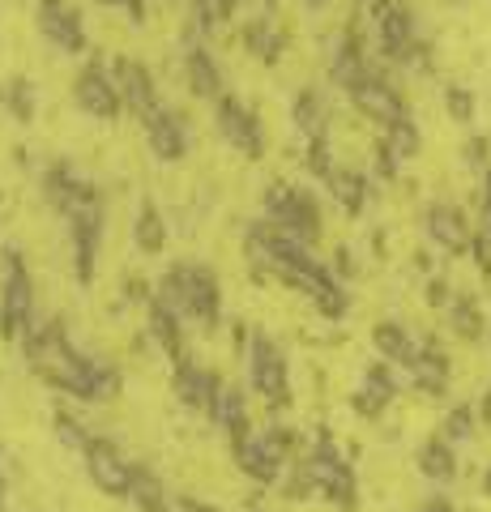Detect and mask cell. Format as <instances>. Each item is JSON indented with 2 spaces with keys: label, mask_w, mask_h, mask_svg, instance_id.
<instances>
[{
  "label": "cell",
  "mask_w": 491,
  "mask_h": 512,
  "mask_svg": "<svg viewBox=\"0 0 491 512\" xmlns=\"http://www.w3.org/2000/svg\"><path fill=\"white\" fill-rule=\"evenodd\" d=\"M146 141H150V154L158 163H184L188 154V124L180 111L171 107H158L154 116L146 120Z\"/></svg>",
  "instance_id": "obj_19"
},
{
  "label": "cell",
  "mask_w": 491,
  "mask_h": 512,
  "mask_svg": "<svg viewBox=\"0 0 491 512\" xmlns=\"http://www.w3.org/2000/svg\"><path fill=\"white\" fill-rule=\"evenodd\" d=\"M171 312L193 320L201 329H214L218 325V312H223V286H218V274L210 265H193V261H180L171 265L163 282H158V295Z\"/></svg>",
  "instance_id": "obj_4"
},
{
  "label": "cell",
  "mask_w": 491,
  "mask_h": 512,
  "mask_svg": "<svg viewBox=\"0 0 491 512\" xmlns=\"http://www.w3.org/2000/svg\"><path fill=\"white\" fill-rule=\"evenodd\" d=\"M150 512H171V508H167V504H163V508H150Z\"/></svg>",
  "instance_id": "obj_51"
},
{
  "label": "cell",
  "mask_w": 491,
  "mask_h": 512,
  "mask_svg": "<svg viewBox=\"0 0 491 512\" xmlns=\"http://www.w3.org/2000/svg\"><path fill=\"white\" fill-rule=\"evenodd\" d=\"M372 26L385 60L406 69H427V43L415 35V13L402 0H372Z\"/></svg>",
  "instance_id": "obj_5"
},
{
  "label": "cell",
  "mask_w": 491,
  "mask_h": 512,
  "mask_svg": "<svg viewBox=\"0 0 491 512\" xmlns=\"http://www.w3.org/2000/svg\"><path fill=\"white\" fill-rule=\"evenodd\" d=\"M329 192H334V201L342 205L346 214H359L363 205H368V175L363 171H351V167H338L334 175H329Z\"/></svg>",
  "instance_id": "obj_31"
},
{
  "label": "cell",
  "mask_w": 491,
  "mask_h": 512,
  "mask_svg": "<svg viewBox=\"0 0 491 512\" xmlns=\"http://www.w3.org/2000/svg\"><path fill=\"white\" fill-rule=\"evenodd\" d=\"M291 116H295V128H299V133H304L308 141L329 137V107H325V94L316 90V86H308V90L295 94Z\"/></svg>",
  "instance_id": "obj_29"
},
{
  "label": "cell",
  "mask_w": 491,
  "mask_h": 512,
  "mask_svg": "<svg viewBox=\"0 0 491 512\" xmlns=\"http://www.w3.org/2000/svg\"><path fill=\"white\" fill-rule=\"evenodd\" d=\"M423 231H427V239H432L436 248H445L453 256L457 252H470L474 248V235H479V231L470 227V218L457 210L453 201H432V205H427V210H423Z\"/></svg>",
  "instance_id": "obj_16"
},
{
  "label": "cell",
  "mask_w": 491,
  "mask_h": 512,
  "mask_svg": "<svg viewBox=\"0 0 491 512\" xmlns=\"http://www.w3.org/2000/svg\"><path fill=\"white\" fill-rule=\"evenodd\" d=\"M235 9H240V0H193V22L201 30H218Z\"/></svg>",
  "instance_id": "obj_36"
},
{
  "label": "cell",
  "mask_w": 491,
  "mask_h": 512,
  "mask_svg": "<svg viewBox=\"0 0 491 512\" xmlns=\"http://www.w3.org/2000/svg\"><path fill=\"white\" fill-rule=\"evenodd\" d=\"M372 346L389 367H410L419 359V342L410 338V329L402 325V320H380V325L372 329Z\"/></svg>",
  "instance_id": "obj_26"
},
{
  "label": "cell",
  "mask_w": 491,
  "mask_h": 512,
  "mask_svg": "<svg viewBox=\"0 0 491 512\" xmlns=\"http://www.w3.org/2000/svg\"><path fill=\"white\" fill-rule=\"evenodd\" d=\"M346 99L355 103V111L359 116H368V120H376L380 128H393L398 120H406L410 111H406V99H402V90L389 82L385 73H376V69H368L359 77V82L346 90Z\"/></svg>",
  "instance_id": "obj_12"
},
{
  "label": "cell",
  "mask_w": 491,
  "mask_h": 512,
  "mask_svg": "<svg viewBox=\"0 0 491 512\" xmlns=\"http://www.w3.org/2000/svg\"><path fill=\"white\" fill-rule=\"evenodd\" d=\"M218 384H223V376H214L210 367H201V363L188 359V363H180V367H176V376H171V393H176V402H180L184 410H193V414H210Z\"/></svg>",
  "instance_id": "obj_20"
},
{
  "label": "cell",
  "mask_w": 491,
  "mask_h": 512,
  "mask_svg": "<svg viewBox=\"0 0 491 512\" xmlns=\"http://www.w3.org/2000/svg\"><path fill=\"white\" fill-rule=\"evenodd\" d=\"M406 376H410V384H415L419 393L445 397L449 393V355L436 342H423L419 346V359L406 367Z\"/></svg>",
  "instance_id": "obj_24"
},
{
  "label": "cell",
  "mask_w": 491,
  "mask_h": 512,
  "mask_svg": "<svg viewBox=\"0 0 491 512\" xmlns=\"http://www.w3.org/2000/svg\"><path fill=\"white\" fill-rule=\"evenodd\" d=\"M56 436H60V444H69L73 453H86V444L94 440V431L86 423H77L73 414H56Z\"/></svg>",
  "instance_id": "obj_38"
},
{
  "label": "cell",
  "mask_w": 491,
  "mask_h": 512,
  "mask_svg": "<svg viewBox=\"0 0 491 512\" xmlns=\"http://www.w3.org/2000/svg\"><path fill=\"white\" fill-rule=\"evenodd\" d=\"M453 299H457V295L449 291V282H440V278L427 282V303H432V308H449Z\"/></svg>",
  "instance_id": "obj_43"
},
{
  "label": "cell",
  "mask_w": 491,
  "mask_h": 512,
  "mask_svg": "<svg viewBox=\"0 0 491 512\" xmlns=\"http://www.w3.org/2000/svg\"><path fill=\"white\" fill-rule=\"evenodd\" d=\"M184 77H188V90L197 94V99H210L218 103L223 99V69H218V60L205 52L201 43H188L184 47Z\"/></svg>",
  "instance_id": "obj_23"
},
{
  "label": "cell",
  "mask_w": 491,
  "mask_h": 512,
  "mask_svg": "<svg viewBox=\"0 0 491 512\" xmlns=\"http://www.w3.org/2000/svg\"><path fill=\"white\" fill-rule=\"evenodd\" d=\"M393 397H398V380H393L389 363H372L359 380L351 406H355V414H363V419H380V414L393 406Z\"/></svg>",
  "instance_id": "obj_22"
},
{
  "label": "cell",
  "mask_w": 491,
  "mask_h": 512,
  "mask_svg": "<svg viewBox=\"0 0 491 512\" xmlns=\"http://www.w3.org/2000/svg\"><path fill=\"white\" fill-rule=\"evenodd\" d=\"M171 512H218L214 504H205V500H193V495H176V500H167Z\"/></svg>",
  "instance_id": "obj_44"
},
{
  "label": "cell",
  "mask_w": 491,
  "mask_h": 512,
  "mask_svg": "<svg viewBox=\"0 0 491 512\" xmlns=\"http://www.w3.org/2000/svg\"><path fill=\"white\" fill-rule=\"evenodd\" d=\"M73 103L86 111L94 120H116L124 111V99H120V86H116V73H107L99 60L82 64V73L73 77Z\"/></svg>",
  "instance_id": "obj_14"
},
{
  "label": "cell",
  "mask_w": 491,
  "mask_h": 512,
  "mask_svg": "<svg viewBox=\"0 0 491 512\" xmlns=\"http://www.w3.org/2000/svg\"><path fill=\"white\" fill-rule=\"evenodd\" d=\"M133 239H137V248H141V252H150V256L167 248L171 231H167V218H163V210H158L154 201H141V205H137V218H133Z\"/></svg>",
  "instance_id": "obj_30"
},
{
  "label": "cell",
  "mask_w": 491,
  "mask_h": 512,
  "mask_svg": "<svg viewBox=\"0 0 491 512\" xmlns=\"http://www.w3.org/2000/svg\"><path fill=\"white\" fill-rule=\"evenodd\" d=\"M248 384L252 393L265 402V410H282L291 402V367L287 350H282L265 329L248 338Z\"/></svg>",
  "instance_id": "obj_8"
},
{
  "label": "cell",
  "mask_w": 491,
  "mask_h": 512,
  "mask_svg": "<svg viewBox=\"0 0 491 512\" xmlns=\"http://www.w3.org/2000/svg\"><path fill=\"white\" fill-rule=\"evenodd\" d=\"M479 235L491 239V167L483 171V201H479Z\"/></svg>",
  "instance_id": "obj_41"
},
{
  "label": "cell",
  "mask_w": 491,
  "mask_h": 512,
  "mask_svg": "<svg viewBox=\"0 0 491 512\" xmlns=\"http://www.w3.org/2000/svg\"><path fill=\"white\" fill-rule=\"evenodd\" d=\"M291 448H295L291 431L265 427V431L244 436L240 444H231V453H235V470H240L248 483L269 487V483H278V478L291 470Z\"/></svg>",
  "instance_id": "obj_6"
},
{
  "label": "cell",
  "mask_w": 491,
  "mask_h": 512,
  "mask_svg": "<svg viewBox=\"0 0 491 512\" xmlns=\"http://www.w3.org/2000/svg\"><path fill=\"white\" fill-rule=\"evenodd\" d=\"M35 329V282L18 248L5 252V282H0V338L26 342Z\"/></svg>",
  "instance_id": "obj_7"
},
{
  "label": "cell",
  "mask_w": 491,
  "mask_h": 512,
  "mask_svg": "<svg viewBox=\"0 0 491 512\" xmlns=\"http://www.w3.org/2000/svg\"><path fill=\"white\" fill-rule=\"evenodd\" d=\"M146 320H150V338H154V346L163 350V355H167L171 363H176V367H180V363H188V355H184V325H180L184 316L171 312L163 299H150Z\"/></svg>",
  "instance_id": "obj_25"
},
{
  "label": "cell",
  "mask_w": 491,
  "mask_h": 512,
  "mask_svg": "<svg viewBox=\"0 0 491 512\" xmlns=\"http://www.w3.org/2000/svg\"><path fill=\"white\" fill-rule=\"evenodd\" d=\"M244 47L257 60H265V64H274L278 56H282V35H278V26H274V18L269 13H261V18H252L248 26H244Z\"/></svg>",
  "instance_id": "obj_32"
},
{
  "label": "cell",
  "mask_w": 491,
  "mask_h": 512,
  "mask_svg": "<svg viewBox=\"0 0 491 512\" xmlns=\"http://www.w3.org/2000/svg\"><path fill=\"white\" fill-rule=\"evenodd\" d=\"M474 427H479V410L462 402V406H453L445 414V423H440V436H445L449 444H466L474 436Z\"/></svg>",
  "instance_id": "obj_35"
},
{
  "label": "cell",
  "mask_w": 491,
  "mask_h": 512,
  "mask_svg": "<svg viewBox=\"0 0 491 512\" xmlns=\"http://www.w3.org/2000/svg\"><path fill=\"white\" fill-rule=\"evenodd\" d=\"M445 107L453 120H462V124L474 120V94L466 86H445Z\"/></svg>",
  "instance_id": "obj_40"
},
{
  "label": "cell",
  "mask_w": 491,
  "mask_h": 512,
  "mask_svg": "<svg viewBox=\"0 0 491 512\" xmlns=\"http://www.w3.org/2000/svg\"><path fill=\"white\" fill-rule=\"evenodd\" d=\"M94 197H99V188H94L90 180H82V175H77L69 163H52L43 171V201L52 205L60 218H73Z\"/></svg>",
  "instance_id": "obj_17"
},
{
  "label": "cell",
  "mask_w": 491,
  "mask_h": 512,
  "mask_svg": "<svg viewBox=\"0 0 491 512\" xmlns=\"http://www.w3.org/2000/svg\"><path fill=\"white\" fill-rule=\"evenodd\" d=\"M304 163H308V171L316 175V180H329V175L338 171V167H334V154H329V137H316V141H308Z\"/></svg>",
  "instance_id": "obj_39"
},
{
  "label": "cell",
  "mask_w": 491,
  "mask_h": 512,
  "mask_svg": "<svg viewBox=\"0 0 491 512\" xmlns=\"http://www.w3.org/2000/svg\"><path fill=\"white\" fill-rule=\"evenodd\" d=\"M385 146L393 150V158H398V163H406V158H415L419 150H423V133H419V124L415 120H398L393 128H385Z\"/></svg>",
  "instance_id": "obj_34"
},
{
  "label": "cell",
  "mask_w": 491,
  "mask_h": 512,
  "mask_svg": "<svg viewBox=\"0 0 491 512\" xmlns=\"http://www.w3.org/2000/svg\"><path fill=\"white\" fill-rule=\"evenodd\" d=\"M376 175L380 180H393V175H398V158H393V150L385 146V141L376 146Z\"/></svg>",
  "instance_id": "obj_42"
},
{
  "label": "cell",
  "mask_w": 491,
  "mask_h": 512,
  "mask_svg": "<svg viewBox=\"0 0 491 512\" xmlns=\"http://www.w3.org/2000/svg\"><path fill=\"white\" fill-rule=\"evenodd\" d=\"M282 491H287V500H312V495H325V500L334 508H342V512H351L359 504L355 470H351V461L338 453V444L329 436H316L312 453L291 461Z\"/></svg>",
  "instance_id": "obj_3"
},
{
  "label": "cell",
  "mask_w": 491,
  "mask_h": 512,
  "mask_svg": "<svg viewBox=\"0 0 491 512\" xmlns=\"http://www.w3.org/2000/svg\"><path fill=\"white\" fill-rule=\"evenodd\" d=\"M214 128L231 150H240L244 158H265V128L257 120V111L240 103L235 94H223L214 103Z\"/></svg>",
  "instance_id": "obj_11"
},
{
  "label": "cell",
  "mask_w": 491,
  "mask_h": 512,
  "mask_svg": "<svg viewBox=\"0 0 491 512\" xmlns=\"http://www.w3.org/2000/svg\"><path fill=\"white\" fill-rule=\"evenodd\" d=\"M368 69H372L368 52H363V43H359L355 35H346V39L334 47V56H329V77H334V86H342V90H351Z\"/></svg>",
  "instance_id": "obj_28"
},
{
  "label": "cell",
  "mask_w": 491,
  "mask_h": 512,
  "mask_svg": "<svg viewBox=\"0 0 491 512\" xmlns=\"http://www.w3.org/2000/svg\"><path fill=\"white\" fill-rule=\"evenodd\" d=\"M35 22H39V35L52 43L60 56H82L86 52V22L69 0H39Z\"/></svg>",
  "instance_id": "obj_15"
},
{
  "label": "cell",
  "mask_w": 491,
  "mask_h": 512,
  "mask_svg": "<svg viewBox=\"0 0 491 512\" xmlns=\"http://www.w3.org/2000/svg\"><path fill=\"white\" fill-rule=\"evenodd\" d=\"M244 256L257 274L287 282L291 291H304L325 320H342L346 308H351V295H346V286L334 278V269H325L308 244L282 235L274 222H252L244 235Z\"/></svg>",
  "instance_id": "obj_1"
},
{
  "label": "cell",
  "mask_w": 491,
  "mask_h": 512,
  "mask_svg": "<svg viewBox=\"0 0 491 512\" xmlns=\"http://www.w3.org/2000/svg\"><path fill=\"white\" fill-rule=\"evenodd\" d=\"M112 73H116V86H120L124 107H129L141 124H146L154 111L163 107V99H158V86H154V73H150L141 60H129V56L116 60V69H112Z\"/></svg>",
  "instance_id": "obj_18"
},
{
  "label": "cell",
  "mask_w": 491,
  "mask_h": 512,
  "mask_svg": "<svg viewBox=\"0 0 491 512\" xmlns=\"http://www.w3.org/2000/svg\"><path fill=\"white\" fill-rule=\"evenodd\" d=\"M449 329L462 342H479L483 338V312H479V303H474L470 295H457L449 303Z\"/></svg>",
  "instance_id": "obj_33"
},
{
  "label": "cell",
  "mask_w": 491,
  "mask_h": 512,
  "mask_svg": "<svg viewBox=\"0 0 491 512\" xmlns=\"http://www.w3.org/2000/svg\"><path fill=\"white\" fill-rule=\"evenodd\" d=\"M65 222H69V244H73V274L82 286H90L94 265H99V244H103V197H94Z\"/></svg>",
  "instance_id": "obj_13"
},
{
  "label": "cell",
  "mask_w": 491,
  "mask_h": 512,
  "mask_svg": "<svg viewBox=\"0 0 491 512\" xmlns=\"http://www.w3.org/2000/svg\"><path fill=\"white\" fill-rule=\"evenodd\" d=\"M22 355L39 380L77 397V402H116L120 397V372L112 363L82 355L60 320H43V325L30 329V338L22 342Z\"/></svg>",
  "instance_id": "obj_2"
},
{
  "label": "cell",
  "mask_w": 491,
  "mask_h": 512,
  "mask_svg": "<svg viewBox=\"0 0 491 512\" xmlns=\"http://www.w3.org/2000/svg\"><path fill=\"white\" fill-rule=\"evenodd\" d=\"M5 107L13 111V120H22V124L35 120V90H30V82L13 77V82L5 86Z\"/></svg>",
  "instance_id": "obj_37"
},
{
  "label": "cell",
  "mask_w": 491,
  "mask_h": 512,
  "mask_svg": "<svg viewBox=\"0 0 491 512\" xmlns=\"http://www.w3.org/2000/svg\"><path fill=\"white\" fill-rule=\"evenodd\" d=\"M466 163L487 171V137H474V141H470V146H466Z\"/></svg>",
  "instance_id": "obj_46"
},
{
  "label": "cell",
  "mask_w": 491,
  "mask_h": 512,
  "mask_svg": "<svg viewBox=\"0 0 491 512\" xmlns=\"http://www.w3.org/2000/svg\"><path fill=\"white\" fill-rule=\"evenodd\" d=\"M103 9H129L133 22H146V0H99Z\"/></svg>",
  "instance_id": "obj_45"
},
{
  "label": "cell",
  "mask_w": 491,
  "mask_h": 512,
  "mask_svg": "<svg viewBox=\"0 0 491 512\" xmlns=\"http://www.w3.org/2000/svg\"><path fill=\"white\" fill-rule=\"evenodd\" d=\"M265 222H274L282 235L299 239V244H316L321 239V205L308 188H291V184H269L265 192Z\"/></svg>",
  "instance_id": "obj_9"
},
{
  "label": "cell",
  "mask_w": 491,
  "mask_h": 512,
  "mask_svg": "<svg viewBox=\"0 0 491 512\" xmlns=\"http://www.w3.org/2000/svg\"><path fill=\"white\" fill-rule=\"evenodd\" d=\"M419 512H457V508H453V504L445 500V495H432V500H427V504H423Z\"/></svg>",
  "instance_id": "obj_47"
},
{
  "label": "cell",
  "mask_w": 491,
  "mask_h": 512,
  "mask_svg": "<svg viewBox=\"0 0 491 512\" xmlns=\"http://www.w3.org/2000/svg\"><path fill=\"white\" fill-rule=\"evenodd\" d=\"M483 495H491V466H487V474H483Z\"/></svg>",
  "instance_id": "obj_49"
},
{
  "label": "cell",
  "mask_w": 491,
  "mask_h": 512,
  "mask_svg": "<svg viewBox=\"0 0 491 512\" xmlns=\"http://www.w3.org/2000/svg\"><path fill=\"white\" fill-rule=\"evenodd\" d=\"M308 5H312V9H321V5H325V0H308Z\"/></svg>",
  "instance_id": "obj_50"
},
{
  "label": "cell",
  "mask_w": 491,
  "mask_h": 512,
  "mask_svg": "<svg viewBox=\"0 0 491 512\" xmlns=\"http://www.w3.org/2000/svg\"><path fill=\"white\" fill-rule=\"evenodd\" d=\"M415 461H419V474L432 478V483H440V487L457 478V453H453V444L440 436V431H436L432 440L419 444V457H415Z\"/></svg>",
  "instance_id": "obj_27"
},
{
  "label": "cell",
  "mask_w": 491,
  "mask_h": 512,
  "mask_svg": "<svg viewBox=\"0 0 491 512\" xmlns=\"http://www.w3.org/2000/svg\"><path fill=\"white\" fill-rule=\"evenodd\" d=\"M479 423H483V427H491V389L483 393V402H479Z\"/></svg>",
  "instance_id": "obj_48"
},
{
  "label": "cell",
  "mask_w": 491,
  "mask_h": 512,
  "mask_svg": "<svg viewBox=\"0 0 491 512\" xmlns=\"http://www.w3.org/2000/svg\"><path fill=\"white\" fill-rule=\"evenodd\" d=\"M210 423L223 431L231 444H240L244 436H252V414H248V393L240 384H218L214 393V406H210Z\"/></svg>",
  "instance_id": "obj_21"
},
{
  "label": "cell",
  "mask_w": 491,
  "mask_h": 512,
  "mask_svg": "<svg viewBox=\"0 0 491 512\" xmlns=\"http://www.w3.org/2000/svg\"><path fill=\"white\" fill-rule=\"evenodd\" d=\"M86 474H90V483L99 487L103 495H112V500H133V491H137V478H141V466L137 461H129L120 453V448L112 440H103V436H94L86 444Z\"/></svg>",
  "instance_id": "obj_10"
}]
</instances>
